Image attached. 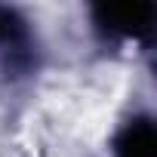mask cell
<instances>
[{
	"mask_svg": "<svg viewBox=\"0 0 157 157\" xmlns=\"http://www.w3.org/2000/svg\"><path fill=\"white\" fill-rule=\"evenodd\" d=\"M117 157H157V136L151 120H132L120 132Z\"/></svg>",
	"mask_w": 157,
	"mask_h": 157,
	"instance_id": "obj_2",
	"label": "cell"
},
{
	"mask_svg": "<svg viewBox=\"0 0 157 157\" xmlns=\"http://www.w3.org/2000/svg\"><path fill=\"white\" fill-rule=\"evenodd\" d=\"M93 13L105 31L120 34V37H142L154 19L151 3H99Z\"/></svg>",
	"mask_w": 157,
	"mask_h": 157,
	"instance_id": "obj_1",
	"label": "cell"
},
{
	"mask_svg": "<svg viewBox=\"0 0 157 157\" xmlns=\"http://www.w3.org/2000/svg\"><path fill=\"white\" fill-rule=\"evenodd\" d=\"M0 52H10L13 65L22 56L28 59V31L13 10H0Z\"/></svg>",
	"mask_w": 157,
	"mask_h": 157,
	"instance_id": "obj_3",
	"label": "cell"
}]
</instances>
